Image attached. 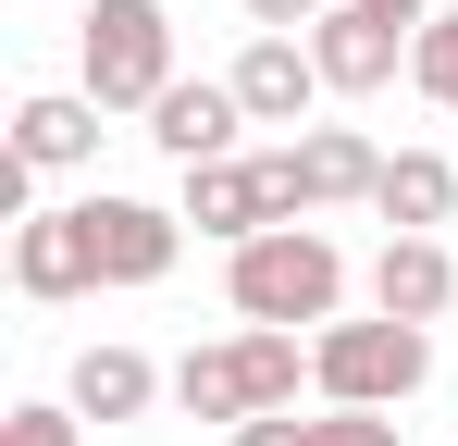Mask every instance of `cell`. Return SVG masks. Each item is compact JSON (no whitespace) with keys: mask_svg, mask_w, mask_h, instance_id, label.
<instances>
[{"mask_svg":"<svg viewBox=\"0 0 458 446\" xmlns=\"http://www.w3.org/2000/svg\"><path fill=\"white\" fill-rule=\"evenodd\" d=\"M87 211V248H99V286H161L174 248H186V211L161 199H75Z\"/></svg>","mask_w":458,"mask_h":446,"instance_id":"cell-6","label":"cell"},{"mask_svg":"<svg viewBox=\"0 0 458 446\" xmlns=\"http://www.w3.org/2000/svg\"><path fill=\"white\" fill-rule=\"evenodd\" d=\"M235 446H310V422L298 409H260V422H235Z\"/></svg>","mask_w":458,"mask_h":446,"instance_id":"cell-20","label":"cell"},{"mask_svg":"<svg viewBox=\"0 0 458 446\" xmlns=\"http://www.w3.org/2000/svg\"><path fill=\"white\" fill-rule=\"evenodd\" d=\"M235 99H248V124H310V99H322L310 38H248L235 50Z\"/></svg>","mask_w":458,"mask_h":446,"instance_id":"cell-10","label":"cell"},{"mask_svg":"<svg viewBox=\"0 0 458 446\" xmlns=\"http://www.w3.org/2000/svg\"><path fill=\"white\" fill-rule=\"evenodd\" d=\"M99 124H112V112H99L87 87H50V99L13 112V149H25L38 174H75V161H99Z\"/></svg>","mask_w":458,"mask_h":446,"instance_id":"cell-12","label":"cell"},{"mask_svg":"<svg viewBox=\"0 0 458 446\" xmlns=\"http://www.w3.org/2000/svg\"><path fill=\"white\" fill-rule=\"evenodd\" d=\"M13 286L38 297V310H63V297H87V286H99L87 211H25V223H13Z\"/></svg>","mask_w":458,"mask_h":446,"instance_id":"cell-9","label":"cell"},{"mask_svg":"<svg viewBox=\"0 0 458 446\" xmlns=\"http://www.w3.org/2000/svg\"><path fill=\"white\" fill-rule=\"evenodd\" d=\"M0 446H87V409H75V397H63V409H50V397H25V409L0 422Z\"/></svg>","mask_w":458,"mask_h":446,"instance_id":"cell-17","label":"cell"},{"mask_svg":"<svg viewBox=\"0 0 458 446\" xmlns=\"http://www.w3.org/2000/svg\"><path fill=\"white\" fill-rule=\"evenodd\" d=\"M409 87H421L434 112H458V13H434V25L409 38Z\"/></svg>","mask_w":458,"mask_h":446,"instance_id":"cell-16","label":"cell"},{"mask_svg":"<svg viewBox=\"0 0 458 446\" xmlns=\"http://www.w3.org/2000/svg\"><path fill=\"white\" fill-rule=\"evenodd\" d=\"M446 297H458L446 236H384V261H372V310H396V322H446Z\"/></svg>","mask_w":458,"mask_h":446,"instance_id":"cell-11","label":"cell"},{"mask_svg":"<svg viewBox=\"0 0 458 446\" xmlns=\"http://www.w3.org/2000/svg\"><path fill=\"white\" fill-rule=\"evenodd\" d=\"M186 223L224 236V248L273 236V223H310V199H298V137L260 149V161H199V174H186Z\"/></svg>","mask_w":458,"mask_h":446,"instance_id":"cell-5","label":"cell"},{"mask_svg":"<svg viewBox=\"0 0 458 446\" xmlns=\"http://www.w3.org/2000/svg\"><path fill=\"white\" fill-rule=\"evenodd\" d=\"M310 446H409V422H396V409H322Z\"/></svg>","mask_w":458,"mask_h":446,"instance_id":"cell-18","label":"cell"},{"mask_svg":"<svg viewBox=\"0 0 458 446\" xmlns=\"http://www.w3.org/2000/svg\"><path fill=\"white\" fill-rule=\"evenodd\" d=\"M372 186H384V149L372 137H347V124H310V137H298V199H310V211L372 199Z\"/></svg>","mask_w":458,"mask_h":446,"instance_id":"cell-13","label":"cell"},{"mask_svg":"<svg viewBox=\"0 0 458 446\" xmlns=\"http://www.w3.org/2000/svg\"><path fill=\"white\" fill-rule=\"evenodd\" d=\"M75 63H87V99L99 112H149L161 87H174V13L161 0H87Z\"/></svg>","mask_w":458,"mask_h":446,"instance_id":"cell-4","label":"cell"},{"mask_svg":"<svg viewBox=\"0 0 458 446\" xmlns=\"http://www.w3.org/2000/svg\"><path fill=\"white\" fill-rule=\"evenodd\" d=\"M298 335H273V322H248L224 347H186L174 360V397H186V422H260V409H298Z\"/></svg>","mask_w":458,"mask_h":446,"instance_id":"cell-3","label":"cell"},{"mask_svg":"<svg viewBox=\"0 0 458 446\" xmlns=\"http://www.w3.org/2000/svg\"><path fill=\"white\" fill-rule=\"evenodd\" d=\"M63 397H75L87 422H137L161 397V372L137 360V347H75V372H63Z\"/></svg>","mask_w":458,"mask_h":446,"instance_id":"cell-15","label":"cell"},{"mask_svg":"<svg viewBox=\"0 0 458 446\" xmlns=\"http://www.w3.org/2000/svg\"><path fill=\"white\" fill-rule=\"evenodd\" d=\"M235 124H248V99H235V74H174L149 99V149L174 161V174H199V161H235Z\"/></svg>","mask_w":458,"mask_h":446,"instance_id":"cell-7","label":"cell"},{"mask_svg":"<svg viewBox=\"0 0 458 446\" xmlns=\"http://www.w3.org/2000/svg\"><path fill=\"white\" fill-rule=\"evenodd\" d=\"M360 13H384V25H409V38L434 25V0H360Z\"/></svg>","mask_w":458,"mask_h":446,"instance_id":"cell-21","label":"cell"},{"mask_svg":"<svg viewBox=\"0 0 458 446\" xmlns=\"http://www.w3.org/2000/svg\"><path fill=\"white\" fill-rule=\"evenodd\" d=\"M322 13H335V0H248V25H260V38H298V25H322Z\"/></svg>","mask_w":458,"mask_h":446,"instance_id":"cell-19","label":"cell"},{"mask_svg":"<svg viewBox=\"0 0 458 446\" xmlns=\"http://www.w3.org/2000/svg\"><path fill=\"white\" fill-rule=\"evenodd\" d=\"M310 63H322L335 99H372L384 74L409 63V25H384V13H360V0H335V13L310 25Z\"/></svg>","mask_w":458,"mask_h":446,"instance_id":"cell-8","label":"cell"},{"mask_svg":"<svg viewBox=\"0 0 458 446\" xmlns=\"http://www.w3.org/2000/svg\"><path fill=\"white\" fill-rule=\"evenodd\" d=\"M310 384H322V409H396V397H421L434 384V322H322L310 335Z\"/></svg>","mask_w":458,"mask_h":446,"instance_id":"cell-2","label":"cell"},{"mask_svg":"<svg viewBox=\"0 0 458 446\" xmlns=\"http://www.w3.org/2000/svg\"><path fill=\"white\" fill-rule=\"evenodd\" d=\"M372 211L396 223V236H434V223L458 211V161H434V149H396V161H384V186H372Z\"/></svg>","mask_w":458,"mask_h":446,"instance_id":"cell-14","label":"cell"},{"mask_svg":"<svg viewBox=\"0 0 458 446\" xmlns=\"http://www.w3.org/2000/svg\"><path fill=\"white\" fill-rule=\"evenodd\" d=\"M224 297H235V322H273V335L335 322V310H347V248H335L322 223H273V236H248L224 261Z\"/></svg>","mask_w":458,"mask_h":446,"instance_id":"cell-1","label":"cell"}]
</instances>
